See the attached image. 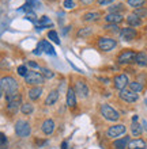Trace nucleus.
<instances>
[{
    "instance_id": "7c9ffc66",
    "label": "nucleus",
    "mask_w": 147,
    "mask_h": 149,
    "mask_svg": "<svg viewBox=\"0 0 147 149\" xmlns=\"http://www.w3.org/2000/svg\"><path fill=\"white\" fill-rule=\"evenodd\" d=\"M91 33H93L91 27H82V29H79V31H78V37H79V38L87 37V36H90Z\"/></svg>"
},
{
    "instance_id": "f3484780",
    "label": "nucleus",
    "mask_w": 147,
    "mask_h": 149,
    "mask_svg": "<svg viewBox=\"0 0 147 149\" xmlns=\"http://www.w3.org/2000/svg\"><path fill=\"white\" fill-rule=\"evenodd\" d=\"M105 20H106L108 23L119 24L124 20V16L121 15V14H108V15L105 16Z\"/></svg>"
},
{
    "instance_id": "423d86ee",
    "label": "nucleus",
    "mask_w": 147,
    "mask_h": 149,
    "mask_svg": "<svg viewBox=\"0 0 147 149\" xmlns=\"http://www.w3.org/2000/svg\"><path fill=\"white\" fill-rule=\"evenodd\" d=\"M125 132H127V127H125V125H123V123H116V125L110 126L109 129L106 130V136L109 138H119L121 137L123 134H125Z\"/></svg>"
},
{
    "instance_id": "c85d7f7f",
    "label": "nucleus",
    "mask_w": 147,
    "mask_h": 149,
    "mask_svg": "<svg viewBox=\"0 0 147 149\" xmlns=\"http://www.w3.org/2000/svg\"><path fill=\"white\" fill-rule=\"evenodd\" d=\"M127 3L129 7H134V8H140L143 7L146 0H127Z\"/></svg>"
},
{
    "instance_id": "2f4dec72",
    "label": "nucleus",
    "mask_w": 147,
    "mask_h": 149,
    "mask_svg": "<svg viewBox=\"0 0 147 149\" xmlns=\"http://www.w3.org/2000/svg\"><path fill=\"white\" fill-rule=\"evenodd\" d=\"M48 38L52 39V42H55L56 45H60V38H59V36H57V33H56L55 30H51V31L48 33Z\"/></svg>"
},
{
    "instance_id": "393cba45",
    "label": "nucleus",
    "mask_w": 147,
    "mask_h": 149,
    "mask_svg": "<svg viewBox=\"0 0 147 149\" xmlns=\"http://www.w3.org/2000/svg\"><path fill=\"white\" fill-rule=\"evenodd\" d=\"M129 90L134 91V92H136V94H139V92H142L144 88L143 86V83H140V81H129Z\"/></svg>"
},
{
    "instance_id": "c756f323",
    "label": "nucleus",
    "mask_w": 147,
    "mask_h": 149,
    "mask_svg": "<svg viewBox=\"0 0 147 149\" xmlns=\"http://www.w3.org/2000/svg\"><path fill=\"white\" fill-rule=\"evenodd\" d=\"M41 69V74L44 76V79H52L55 77V72L51 71L49 68H40Z\"/></svg>"
},
{
    "instance_id": "7ed1b4c3",
    "label": "nucleus",
    "mask_w": 147,
    "mask_h": 149,
    "mask_svg": "<svg viewBox=\"0 0 147 149\" xmlns=\"http://www.w3.org/2000/svg\"><path fill=\"white\" fill-rule=\"evenodd\" d=\"M136 58V52L131 50V49H125L117 56V64L120 65H128V64L135 63Z\"/></svg>"
},
{
    "instance_id": "2eb2a0df",
    "label": "nucleus",
    "mask_w": 147,
    "mask_h": 149,
    "mask_svg": "<svg viewBox=\"0 0 147 149\" xmlns=\"http://www.w3.org/2000/svg\"><path fill=\"white\" fill-rule=\"evenodd\" d=\"M41 129H42V132H44L46 136L52 134L53 133V130H55V121H53V119H45V121L42 122Z\"/></svg>"
},
{
    "instance_id": "e433bc0d",
    "label": "nucleus",
    "mask_w": 147,
    "mask_h": 149,
    "mask_svg": "<svg viewBox=\"0 0 147 149\" xmlns=\"http://www.w3.org/2000/svg\"><path fill=\"white\" fill-rule=\"evenodd\" d=\"M27 4L32 8H41L42 7V4H41L40 0H27Z\"/></svg>"
},
{
    "instance_id": "412c9836",
    "label": "nucleus",
    "mask_w": 147,
    "mask_h": 149,
    "mask_svg": "<svg viewBox=\"0 0 147 149\" xmlns=\"http://www.w3.org/2000/svg\"><path fill=\"white\" fill-rule=\"evenodd\" d=\"M127 23L129 24V27H139L142 24V19L139 16H136L135 14H129L127 16Z\"/></svg>"
},
{
    "instance_id": "9b49d317",
    "label": "nucleus",
    "mask_w": 147,
    "mask_h": 149,
    "mask_svg": "<svg viewBox=\"0 0 147 149\" xmlns=\"http://www.w3.org/2000/svg\"><path fill=\"white\" fill-rule=\"evenodd\" d=\"M75 94H76V96H79V98H87L89 96V87H87V84L84 81H82V80H79V81H76L75 83Z\"/></svg>"
},
{
    "instance_id": "72a5a7b5",
    "label": "nucleus",
    "mask_w": 147,
    "mask_h": 149,
    "mask_svg": "<svg viewBox=\"0 0 147 149\" xmlns=\"http://www.w3.org/2000/svg\"><path fill=\"white\" fill-rule=\"evenodd\" d=\"M105 30H108V31H112V33H120V30H119V26L117 24H112V23H108V24H105Z\"/></svg>"
},
{
    "instance_id": "4468645a",
    "label": "nucleus",
    "mask_w": 147,
    "mask_h": 149,
    "mask_svg": "<svg viewBox=\"0 0 147 149\" xmlns=\"http://www.w3.org/2000/svg\"><path fill=\"white\" fill-rule=\"evenodd\" d=\"M131 141L128 136L125 137H121V138H116L113 141V148L115 149H127L128 148V142Z\"/></svg>"
},
{
    "instance_id": "20e7f679",
    "label": "nucleus",
    "mask_w": 147,
    "mask_h": 149,
    "mask_svg": "<svg viewBox=\"0 0 147 149\" xmlns=\"http://www.w3.org/2000/svg\"><path fill=\"white\" fill-rule=\"evenodd\" d=\"M15 133L16 136L25 138V137H29L30 133H32V127H30V123L25 119H19L16 121L15 123Z\"/></svg>"
},
{
    "instance_id": "1a4fd4ad",
    "label": "nucleus",
    "mask_w": 147,
    "mask_h": 149,
    "mask_svg": "<svg viewBox=\"0 0 147 149\" xmlns=\"http://www.w3.org/2000/svg\"><path fill=\"white\" fill-rule=\"evenodd\" d=\"M119 98L127 103H135L139 100V95L136 92H134V91H131L129 88H124V90L120 91Z\"/></svg>"
},
{
    "instance_id": "6e6552de",
    "label": "nucleus",
    "mask_w": 147,
    "mask_h": 149,
    "mask_svg": "<svg viewBox=\"0 0 147 149\" xmlns=\"http://www.w3.org/2000/svg\"><path fill=\"white\" fill-rule=\"evenodd\" d=\"M25 81L27 83L29 86H40V84H42V83L45 81L44 76L41 73H38V72H34V71H30L27 72V74L25 76Z\"/></svg>"
},
{
    "instance_id": "f704fd0d",
    "label": "nucleus",
    "mask_w": 147,
    "mask_h": 149,
    "mask_svg": "<svg viewBox=\"0 0 147 149\" xmlns=\"http://www.w3.org/2000/svg\"><path fill=\"white\" fill-rule=\"evenodd\" d=\"M7 146H8L7 137L3 133H0V149H7Z\"/></svg>"
},
{
    "instance_id": "c9c22d12",
    "label": "nucleus",
    "mask_w": 147,
    "mask_h": 149,
    "mask_svg": "<svg viewBox=\"0 0 147 149\" xmlns=\"http://www.w3.org/2000/svg\"><path fill=\"white\" fill-rule=\"evenodd\" d=\"M26 19L33 22V23H37V15L34 14V11H29L26 12Z\"/></svg>"
},
{
    "instance_id": "f257e3e1",
    "label": "nucleus",
    "mask_w": 147,
    "mask_h": 149,
    "mask_svg": "<svg viewBox=\"0 0 147 149\" xmlns=\"http://www.w3.org/2000/svg\"><path fill=\"white\" fill-rule=\"evenodd\" d=\"M0 86H1V90L6 94V100L8 98H11L14 95L18 94V81L12 76H4V77L0 79Z\"/></svg>"
},
{
    "instance_id": "5701e85b",
    "label": "nucleus",
    "mask_w": 147,
    "mask_h": 149,
    "mask_svg": "<svg viewBox=\"0 0 147 149\" xmlns=\"http://www.w3.org/2000/svg\"><path fill=\"white\" fill-rule=\"evenodd\" d=\"M135 63L139 65V67H147V54L144 52H140V53H136V58Z\"/></svg>"
},
{
    "instance_id": "a878e982",
    "label": "nucleus",
    "mask_w": 147,
    "mask_h": 149,
    "mask_svg": "<svg viewBox=\"0 0 147 149\" xmlns=\"http://www.w3.org/2000/svg\"><path fill=\"white\" fill-rule=\"evenodd\" d=\"M99 16H101V14L97 11H91V12H86L83 15V20H86V22H93V20H98Z\"/></svg>"
},
{
    "instance_id": "cd10ccee",
    "label": "nucleus",
    "mask_w": 147,
    "mask_h": 149,
    "mask_svg": "<svg viewBox=\"0 0 147 149\" xmlns=\"http://www.w3.org/2000/svg\"><path fill=\"white\" fill-rule=\"evenodd\" d=\"M124 10V4L123 3H119V4H113L110 7H108V11L109 14H120V12Z\"/></svg>"
},
{
    "instance_id": "49530a36",
    "label": "nucleus",
    "mask_w": 147,
    "mask_h": 149,
    "mask_svg": "<svg viewBox=\"0 0 147 149\" xmlns=\"http://www.w3.org/2000/svg\"><path fill=\"white\" fill-rule=\"evenodd\" d=\"M144 103H146V106H147V98H146V100H144Z\"/></svg>"
},
{
    "instance_id": "f8f14e48",
    "label": "nucleus",
    "mask_w": 147,
    "mask_h": 149,
    "mask_svg": "<svg viewBox=\"0 0 147 149\" xmlns=\"http://www.w3.org/2000/svg\"><path fill=\"white\" fill-rule=\"evenodd\" d=\"M136 36H138V33L134 27H124L120 30V37L124 41H134L136 38Z\"/></svg>"
},
{
    "instance_id": "4be33fe9",
    "label": "nucleus",
    "mask_w": 147,
    "mask_h": 149,
    "mask_svg": "<svg viewBox=\"0 0 147 149\" xmlns=\"http://www.w3.org/2000/svg\"><path fill=\"white\" fill-rule=\"evenodd\" d=\"M40 22H41V24H37L36 26L37 30H44V29H52L53 27V23L49 20L48 16H41Z\"/></svg>"
},
{
    "instance_id": "aec40b11",
    "label": "nucleus",
    "mask_w": 147,
    "mask_h": 149,
    "mask_svg": "<svg viewBox=\"0 0 147 149\" xmlns=\"http://www.w3.org/2000/svg\"><path fill=\"white\" fill-rule=\"evenodd\" d=\"M38 46L41 47V52H45V53H46V54H49V56H56L55 49H53V46H52L48 41H41Z\"/></svg>"
},
{
    "instance_id": "b1692460",
    "label": "nucleus",
    "mask_w": 147,
    "mask_h": 149,
    "mask_svg": "<svg viewBox=\"0 0 147 149\" xmlns=\"http://www.w3.org/2000/svg\"><path fill=\"white\" fill-rule=\"evenodd\" d=\"M131 133H132V136H135V137L142 136V133H143V127H142V125L138 123V122H132L131 123Z\"/></svg>"
},
{
    "instance_id": "58836bf2",
    "label": "nucleus",
    "mask_w": 147,
    "mask_h": 149,
    "mask_svg": "<svg viewBox=\"0 0 147 149\" xmlns=\"http://www.w3.org/2000/svg\"><path fill=\"white\" fill-rule=\"evenodd\" d=\"M16 72H18V74H19V76H26V74H27V68L25 67V65H20V67H18V69H16Z\"/></svg>"
},
{
    "instance_id": "473e14b6",
    "label": "nucleus",
    "mask_w": 147,
    "mask_h": 149,
    "mask_svg": "<svg viewBox=\"0 0 147 149\" xmlns=\"http://www.w3.org/2000/svg\"><path fill=\"white\" fill-rule=\"evenodd\" d=\"M136 16H139L140 19L142 18H146L147 16V8H144V7H140V8H136L135 10V12H134Z\"/></svg>"
},
{
    "instance_id": "a211bd4d",
    "label": "nucleus",
    "mask_w": 147,
    "mask_h": 149,
    "mask_svg": "<svg viewBox=\"0 0 147 149\" xmlns=\"http://www.w3.org/2000/svg\"><path fill=\"white\" fill-rule=\"evenodd\" d=\"M41 94H42V87L40 86H36L33 87V88H30L27 92V96L30 100H37V99L41 96Z\"/></svg>"
},
{
    "instance_id": "dca6fc26",
    "label": "nucleus",
    "mask_w": 147,
    "mask_h": 149,
    "mask_svg": "<svg viewBox=\"0 0 147 149\" xmlns=\"http://www.w3.org/2000/svg\"><path fill=\"white\" fill-rule=\"evenodd\" d=\"M76 104V94L74 87H68L67 90V106L68 107H74Z\"/></svg>"
},
{
    "instance_id": "37998d69",
    "label": "nucleus",
    "mask_w": 147,
    "mask_h": 149,
    "mask_svg": "<svg viewBox=\"0 0 147 149\" xmlns=\"http://www.w3.org/2000/svg\"><path fill=\"white\" fill-rule=\"evenodd\" d=\"M98 80H101V81H103V83H105V84H108V83H109V81H110V80H109V79H105V77H98Z\"/></svg>"
},
{
    "instance_id": "39448f33",
    "label": "nucleus",
    "mask_w": 147,
    "mask_h": 149,
    "mask_svg": "<svg viewBox=\"0 0 147 149\" xmlns=\"http://www.w3.org/2000/svg\"><path fill=\"white\" fill-rule=\"evenodd\" d=\"M97 45L102 52H110L116 47L117 42H116V39L110 38V37H99Z\"/></svg>"
},
{
    "instance_id": "4c0bfd02",
    "label": "nucleus",
    "mask_w": 147,
    "mask_h": 149,
    "mask_svg": "<svg viewBox=\"0 0 147 149\" xmlns=\"http://www.w3.org/2000/svg\"><path fill=\"white\" fill-rule=\"evenodd\" d=\"M63 6H64V8H67V10H72V8H75V1H74V0H64Z\"/></svg>"
},
{
    "instance_id": "ea45409f",
    "label": "nucleus",
    "mask_w": 147,
    "mask_h": 149,
    "mask_svg": "<svg viewBox=\"0 0 147 149\" xmlns=\"http://www.w3.org/2000/svg\"><path fill=\"white\" fill-rule=\"evenodd\" d=\"M115 0H98V3L101 4V6H108V4H110L113 3Z\"/></svg>"
},
{
    "instance_id": "c03bdc74",
    "label": "nucleus",
    "mask_w": 147,
    "mask_h": 149,
    "mask_svg": "<svg viewBox=\"0 0 147 149\" xmlns=\"http://www.w3.org/2000/svg\"><path fill=\"white\" fill-rule=\"evenodd\" d=\"M132 122H138V115H134V117H132Z\"/></svg>"
},
{
    "instance_id": "9d476101",
    "label": "nucleus",
    "mask_w": 147,
    "mask_h": 149,
    "mask_svg": "<svg viewBox=\"0 0 147 149\" xmlns=\"http://www.w3.org/2000/svg\"><path fill=\"white\" fill-rule=\"evenodd\" d=\"M129 84V79L125 73H120V74H116L115 77H113V86H115L116 90H124V88H127V86Z\"/></svg>"
},
{
    "instance_id": "bb28decb",
    "label": "nucleus",
    "mask_w": 147,
    "mask_h": 149,
    "mask_svg": "<svg viewBox=\"0 0 147 149\" xmlns=\"http://www.w3.org/2000/svg\"><path fill=\"white\" fill-rule=\"evenodd\" d=\"M33 111H34V106H33L32 103H22V106H20V113L23 114V115H30Z\"/></svg>"
},
{
    "instance_id": "6ab92c4d",
    "label": "nucleus",
    "mask_w": 147,
    "mask_h": 149,
    "mask_svg": "<svg viewBox=\"0 0 147 149\" xmlns=\"http://www.w3.org/2000/svg\"><path fill=\"white\" fill-rule=\"evenodd\" d=\"M57 100H59V91L53 90L49 92L46 99H45V106H52V104H55Z\"/></svg>"
},
{
    "instance_id": "f03ea898",
    "label": "nucleus",
    "mask_w": 147,
    "mask_h": 149,
    "mask_svg": "<svg viewBox=\"0 0 147 149\" xmlns=\"http://www.w3.org/2000/svg\"><path fill=\"white\" fill-rule=\"evenodd\" d=\"M99 113H101V115H102L106 121H110V122H117L120 118V113L116 109H113V107L110 106V104H108V103H103V104H101V107H99Z\"/></svg>"
},
{
    "instance_id": "79ce46f5",
    "label": "nucleus",
    "mask_w": 147,
    "mask_h": 149,
    "mask_svg": "<svg viewBox=\"0 0 147 149\" xmlns=\"http://www.w3.org/2000/svg\"><path fill=\"white\" fill-rule=\"evenodd\" d=\"M142 127H143V129L147 132V121H146V119H143V121H142Z\"/></svg>"
},
{
    "instance_id": "a18cd8bd",
    "label": "nucleus",
    "mask_w": 147,
    "mask_h": 149,
    "mask_svg": "<svg viewBox=\"0 0 147 149\" xmlns=\"http://www.w3.org/2000/svg\"><path fill=\"white\" fill-rule=\"evenodd\" d=\"M3 96V90H1V86H0V98Z\"/></svg>"
},
{
    "instance_id": "0eeeda50",
    "label": "nucleus",
    "mask_w": 147,
    "mask_h": 149,
    "mask_svg": "<svg viewBox=\"0 0 147 149\" xmlns=\"http://www.w3.org/2000/svg\"><path fill=\"white\" fill-rule=\"evenodd\" d=\"M19 106H22V95L16 94L14 96L7 99V110L8 113L15 114L16 111L19 110Z\"/></svg>"
},
{
    "instance_id": "ddd939ff",
    "label": "nucleus",
    "mask_w": 147,
    "mask_h": 149,
    "mask_svg": "<svg viewBox=\"0 0 147 149\" xmlns=\"http://www.w3.org/2000/svg\"><path fill=\"white\" fill-rule=\"evenodd\" d=\"M147 144L144 140L142 138H135V140H131L128 142V148L127 149H146Z\"/></svg>"
},
{
    "instance_id": "a19ab883",
    "label": "nucleus",
    "mask_w": 147,
    "mask_h": 149,
    "mask_svg": "<svg viewBox=\"0 0 147 149\" xmlns=\"http://www.w3.org/2000/svg\"><path fill=\"white\" fill-rule=\"evenodd\" d=\"M27 65H29V67H32V68H40V67H38V65H37V64H36V63H33V61H29V63H27Z\"/></svg>"
}]
</instances>
